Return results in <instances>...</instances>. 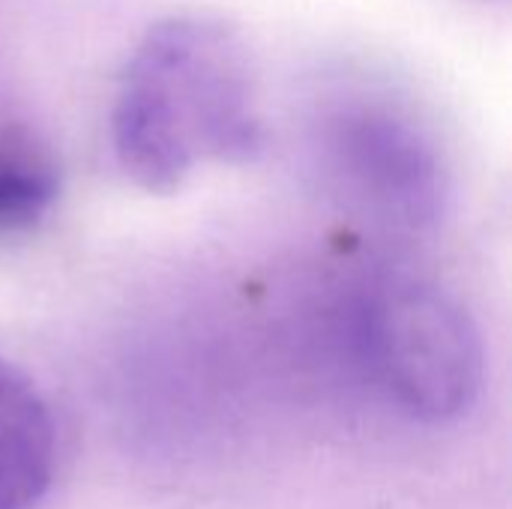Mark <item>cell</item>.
I'll list each match as a JSON object with an SVG mask.
<instances>
[{
    "label": "cell",
    "mask_w": 512,
    "mask_h": 509,
    "mask_svg": "<svg viewBox=\"0 0 512 509\" xmlns=\"http://www.w3.org/2000/svg\"><path fill=\"white\" fill-rule=\"evenodd\" d=\"M111 141L120 168L150 192L177 189L201 162L255 159L264 126L234 33L195 15L153 24L123 66Z\"/></svg>",
    "instance_id": "1"
},
{
    "label": "cell",
    "mask_w": 512,
    "mask_h": 509,
    "mask_svg": "<svg viewBox=\"0 0 512 509\" xmlns=\"http://www.w3.org/2000/svg\"><path fill=\"white\" fill-rule=\"evenodd\" d=\"M345 333L363 381L414 420H453L480 393V333L465 306L435 282L387 273L360 285Z\"/></svg>",
    "instance_id": "2"
},
{
    "label": "cell",
    "mask_w": 512,
    "mask_h": 509,
    "mask_svg": "<svg viewBox=\"0 0 512 509\" xmlns=\"http://www.w3.org/2000/svg\"><path fill=\"white\" fill-rule=\"evenodd\" d=\"M312 150L327 189L360 219L423 231L444 213L450 174L426 126L384 96H342L315 120Z\"/></svg>",
    "instance_id": "3"
},
{
    "label": "cell",
    "mask_w": 512,
    "mask_h": 509,
    "mask_svg": "<svg viewBox=\"0 0 512 509\" xmlns=\"http://www.w3.org/2000/svg\"><path fill=\"white\" fill-rule=\"evenodd\" d=\"M57 435L36 384L0 357V509H33L54 477Z\"/></svg>",
    "instance_id": "4"
},
{
    "label": "cell",
    "mask_w": 512,
    "mask_h": 509,
    "mask_svg": "<svg viewBox=\"0 0 512 509\" xmlns=\"http://www.w3.org/2000/svg\"><path fill=\"white\" fill-rule=\"evenodd\" d=\"M57 195L51 159L15 138H0V231L33 225Z\"/></svg>",
    "instance_id": "5"
}]
</instances>
